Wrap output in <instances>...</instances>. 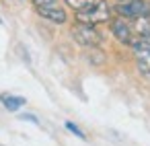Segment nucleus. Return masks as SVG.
I'll list each match as a JSON object with an SVG mask.
<instances>
[{
    "label": "nucleus",
    "instance_id": "1",
    "mask_svg": "<svg viewBox=\"0 0 150 146\" xmlns=\"http://www.w3.org/2000/svg\"><path fill=\"white\" fill-rule=\"evenodd\" d=\"M111 6L107 4V0H97V2L84 11H78L76 13V21L78 23H84V25H101V23H107L111 21Z\"/></svg>",
    "mask_w": 150,
    "mask_h": 146
},
{
    "label": "nucleus",
    "instance_id": "2",
    "mask_svg": "<svg viewBox=\"0 0 150 146\" xmlns=\"http://www.w3.org/2000/svg\"><path fill=\"white\" fill-rule=\"evenodd\" d=\"M134 50V56H136V66L140 70V74L150 80V39H142L138 37L132 45Z\"/></svg>",
    "mask_w": 150,
    "mask_h": 146
},
{
    "label": "nucleus",
    "instance_id": "3",
    "mask_svg": "<svg viewBox=\"0 0 150 146\" xmlns=\"http://www.w3.org/2000/svg\"><path fill=\"white\" fill-rule=\"evenodd\" d=\"M115 13L121 19H140V17H148L150 15V4L146 0H127V2H119L115 6Z\"/></svg>",
    "mask_w": 150,
    "mask_h": 146
},
{
    "label": "nucleus",
    "instance_id": "4",
    "mask_svg": "<svg viewBox=\"0 0 150 146\" xmlns=\"http://www.w3.org/2000/svg\"><path fill=\"white\" fill-rule=\"evenodd\" d=\"M72 37L76 39V43H80L82 47H97L101 43V33L93 27V25H84V23H76L72 29Z\"/></svg>",
    "mask_w": 150,
    "mask_h": 146
},
{
    "label": "nucleus",
    "instance_id": "5",
    "mask_svg": "<svg viewBox=\"0 0 150 146\" xmlns=\"http://www.w3.org/2000/svg\"><path fill=\"white\" fill-rule=\"evenodd\" d=\"M111 33L115 35V39L119 41V43H123V45H134V41L138 39L136 37V33H134V29H132V25L125 21V19H115V21H111Z\"/></svg>",
    "mask_w": 150,
    "mask_h": 146
},
{
    "label": "nucleus",
    "instance_id": "6",
    "mask_svg": "<svg viewBox=\"0 0 150 146\" xmlns=\"http://www.w3.org/2000/svg\"><path fill=\"white\" fill-rule=\"evenodd\" d=\"M37 13H39V17H43V19L52 21V23H58V25L66 23V19H68L66 11L60 9V6H56V4L54 6H41V9H37Z\"/></svg>",
    "mask_w": 150,
    "mask_h": 146
},
{
    "label": "nucleus",
    "instance_id": "7",
    "mask_svg": "<svg viewBox=\"0 0 150 146\" xmlns=\"http://www.w3.org/2000/svg\"><path fill=\"white\" fill-rule=\"evenodd\" d=\"M136 37H142V39H150V15L148 17H140V19H134V25H132Z\"/></svg>",
    "mask_w": 150,
    "mask_h": 146
},
{
    "label": "nucleus",
    "instance_id": "8",
    "mask_svg": "<svg viewBox=\"0 0 150 146\" xmlns=\"http://www.w3.org/2000/svg\"><path fill=\"white\" fill-rule=\"evenodd\" d=\"M2 105L8 109V111H19L23 105H25V97H17V95H2L0 97Z\"/></svg>",
    "mask_w": 150,
    "mask_h": 146
},
{
    "label": "nucleus",
    "instance_id": "9",
    "mask_svg": "<svg viewBox=\"0 0 150 146\" xmlns=\"http://www.w3.org/2000/svg\"><path fill=\"white\" fill-rule=\"evenodd\" d=\"M64 2L72 9V11H84V9H88V6H93L97 0H64Z\"/></svg>",
    "mask_w": 150,
    "mask_h": 146
},
{
    "label": "nucleus",
    "instance_id": "10",
    "mask_svg": "<svg viewBox=\"0 0 150 146\" xmlns=\"http://www.w3.org/2000/svg\"><path fill=\"white\" fill-rule=\"evenodd\" d=\"M66 130H70V132H72L74 136H78V138H84V132H82L74 121H66Z\"/></svg>",
    "mask_w": 150,
    "mask_h": 146
},
{
    "label": "nucleus",
    "instance_id": "11",
    "mask_svg": "<svg viewBox=\"0 0 150 146\" xmlns=\"http://www.w3.org/2000/svg\"><path fill=\"white\" fill-rule=\"evenodd\" d=\"M56 2H58V0H33V4L37 9H41V6H54Z\"/></svg>",
    "mask_w": 150,
    "mask_h": 146
},
{
    "label": "nucleus",
    "instance_id": "12",
    "mask_svg": "<svg viewBox=\"0 0 150 146\" xmlns=\"http://www.w3.org/2000/svg\"><path fill=\"white\" fill-rule=\"evenodd\" d=\"M21 119H27V121H33V123H39V121H37V117H35V115H29V113L21 115Z\"/></svg>",
    "mask_w": 150,
    "mask_h": 146
},
{
    "label": "nucleus",
    "instance_id": "13",
    "mask_svg": "<svg viewBox=\"0 0 150 146\" xmlns=\"http://www.w3.org/2000/svg\"><path fill=\"white\" fill-rule=\"evenodd\" d=\"M117 2H127V0H117Z\"/></svg>",
    "mask_w": 150,
    "mask_h": 146
},
{
    "label": "nucleus",
    "instance_id": "14",
    "mask_svg": "<svg viewBox=\"0 0 150 146\" xmlns=\"http://www.w3.org/2000/svg\"><path fill=\"white\" fill-rule=\"evenodd\" d=\"M0 23H2V21H0Z\"/></svg>",
    "mask_w": 150,
    "mask_h": 146
},
{
    "label": "nucleus",
    "instance_id": "15",
    "mask_svg": "<svg viewBox=\"0 0 150 146\" xmlns=\"http://www.w3.org/2000/svg\"><path fill=\"white\" fill-rule=\"evenodd\" d=\"M148 4H150V2H148Z\"/></svg>",
    "mask_w": 150,
    "mask_h": 146
}]
</instances>
